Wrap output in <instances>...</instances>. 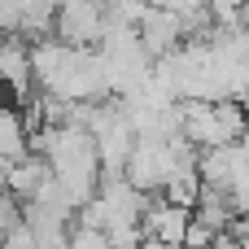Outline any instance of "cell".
I'll use <instances>...</instances> for the list:
<instances>
[{"instance_id":"obj_1","label":"cell","mask_w":249,"mask_h":249,"mask_svg":"<svg viewBox=\"0 0 249 249\" xmlns=\"http://www.w3.org/2000/svg\"><path fill=\"white\" fill-rule=\"evenodd\" d=\"M105 31V13L96 0H61V39L70 44H92Z\"/></svg>"},{"instance_id":"obj_2","label":"cell","mask_w":249,"mask_h":249,"mask_svg":"<svg viewBox=\"0 0 249 249\" xmlns=\"http://www.w3.org/2000/svg\"><path fill=\"white\" fill-rule=\"evenodd\" d=\"M31 48L18 39H0V83H9L18 96L31 92Z\"/></svg>"},{"instance_id":"obj_3","label":"cell","mask_w":249,"mask_h":249,"mask_svg":"<svg viewBox=\"0 0 249 249\" xmlns=\"http://www.w3.org/2000/svg\"><path fill=\"white\" fill-rule=\"evenodd\" d=\"M188 219H193V210L188 206H175V201H162L153 214H149V236H158V241H184V228H188Z\"/></svg>"},{"instance_id":"obj_4","label":"cell","mask_w":249,"mask_h":249,"mask_svg":"<svg viewBox=\"0 0 249 249\" xmlns=\"http://www.w3.org/2000/svg\"><path fill=\"white\" fill-rule=\"evenodd\" d=\"M26 127H22V118L13 114V109H0V158L9 162V158H18V153H26Z\"/></svg>"}]
</instances>
